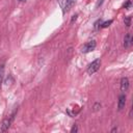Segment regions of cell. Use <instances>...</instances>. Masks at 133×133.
Returning a JSON list of instances; mask_svg holds the SVG:
<instances>
[{
  "label": "cell",
  "instance_id": "13",
  "mask_svg": "<svg viewBox=\"0 0 133 133\" xmlns=\"http://www.w3.org/2000/svg\"><path fill=\"white\" fill-rule=\"evenodd\" d=\"M77 131H78V128H77V126H76V125H74V126H73V128H72V130H71V132H72V133H74V132H77Z\"/></svg>",
  "mask_w": 133,
  "mask_h": 133
},
{
  "label": "cell",
  "instance_id": "15",
  "mask_svg": "<svg viewBox=\"0 0 133 133\" xmlns=\"http://www.w3.org/2000/svg\"><path fill=\"white\" fill-rule=\"evenodd\" d=\"M20 1H24V0H20Z\"/></svg>",
  "mask_w": 133,
  "mask_h": 133
},
{
  "label": "cell",
  "instance_id": "6",
  "mask_svg": "<svg viewBox=\"0 0 133 133\" xmlns=\"http://www.w3.org/2000/svg\"><path fill=\"white\" fill-rule=\"evenodd\" d=\"M75 1L76 0H64V7H63V10L64 11H69L72 6L75 4Z\"/></svg>",
  "mask_w": 133,
  "mask_h": 133
},
{
  "label": "cell",
  "instance_id": "2",
  "mask_svg": "<svg viewBox=\"0 0 133 133\" xmlns=\"http://www.w3.org/2000/svg\"><path fill=\"white\" fill-rule=\"evenodd\" d=\"M16 113H17V110H15L10 116H8L7 118H5V119L3 121V123H2V126H1V131H3V132H4V131L8 130V128L10 127V125H11V123H12L14 118H15V115H16Z\"/></svg>",
  "mask_w": 133,
  "mask_h": 133
},
{
  "label": "cell",
  "instance_id": "14",
  "mask_svg": "<svg viewBox=\"0 0 133 133\" xmlns=\"http://www.w3.org/2000/svg\"><path fill=\"white\" fill-rule=\"evenodd\" d=\"M76 19H77V15H75V16H73V18H72V21H71V22L73 23V22H74V21H75Z\"/></svg>",
  "mask_w": 133,
  "mask_h": 133
},
{
  "label": "cell",
  "instance_id": "3",
  "mask_svg": "<svg viewBox=\"0 0 133 133\" xmlns=\"http://www.w3.org/2000/svg\"><path fill=\"white\" fill-rule=\"evenodd\" d=\"M96 42L95 41H89V42H87L83 47H82V52L83 53H88V52H90V51H92V50H95V48H96Z\"/></svg>",
  "mask_w": 133,
  "mask_h": 133
},
{
  "label": "cell",
  "instance_id": "10",
  "mask_svg": "<svg viewBox=\"0 0 133 133\" xmlns=\"http://www.w3.org/2000/svg\"><path fill=\"white\" fill-rule=\"evenodd\" d=\"M124 23H125V25H126L127 27H129V26H130V23H131V18H130V17H127V18H125V20H124Z\"/></svg>",
  "mask_w": 133,
  "mask_h": 133
},
{
  "label": "cell",
  "instance_id": "7",
  "mask_svg": "<svg viewBox=\"0 0 133 133\" xmlns=\"http://www.w3.org/2000/svg\"><path fill=\"white\" fill-rule=\"evenodd\" d=\"M131 45H132V37H131L130 34H127V35L125 36V38H124V47H125V48H128V47H130Z\"/></svg>",
  "mask_w": 133,
  "mask_h": 133
},
{
  "label": "cell",
  "instance_id": "4",
  "mask_svg": "<svg viewBox=\"0 0 133 133\" xmlns=\"http://www.w3.org/2000/svg\"><path fill=\"white\" fill-rule=\"evenodd\" d=\"M129 88V79L127 77L122 78L121 80V90L122 91H127Z\"/></svg>",
  "mask_w": 133,
  "mask_h": 133
},
{
  "label": "cell",
  "instance_id": "1",
  "mask_svg": "<svg viewBox=\"0 0 133 133\" xmlns=\"http://www.w3.org/2000/svg\"><path fill=\"white\" fill-rule=\"evenodd\" d=\"M100 65H101V59H100V58L95 59V60H94L91 63H89V65L87 66V73H88L89 75L96 73V72L100 69Z\"/></svg>",
  "mask_w": 133,
  "mask_h": 133
},
{
  "label": "cell",
  "instance_id": "9",
  "mask_svg": "<svg viewBox=\"0 0 133 133\" xmlns=\"http://www.w3.org/2000/svg\"><path fill=\"white\" fill-rule=\"evenodd\" d=\"M112 23V20H110V21H108V22H104V23H101V28H106V27H108L110 24Z\"/></svg>",
  "mask_w": 133,
  "mask_h": 133
},
{
  "label": "cell",
  "instance_id": "8",
  "mask_svg": "<svg viewBox=\"0 0 133 133\" xmlns=\"http://www.w3.org/2000/svg\"><path fill=\"white\" fill-rule=\"evenodd\" d=\"M3 76H4V65L1 64L0 65V89H1L2 81H3Z\"/></svg>",
  "mask_w": 133,
  "mask_h": 133
},
{
  "label": "cell",
  "instance_id": "11",
  "mask_svg": "<svg viewBox=\"0 0 133 133\" xmlns=\"http://www.w3.org/2000/svg\"><path fill=\"white\" fill-rule=\"evenodd\" d=\"M131 7V0H128L125 4H124V8H129Z\"/></svg>",
  "mask_w": 133,
  "mask_h": 133
},
{
  "label": "cell",
  "instance_id": "5",
  "mask_svg": "<svg viewBox=\"0 0 133 133\" xmlns=\"http://www.w3.org/2000/svg\"><path fill=\"white\" fill-rule=\"evenodd\" d=\"M126 105V96L125 95H121L118 98V103H117V107L118 110H122Z\"/></svg>",
  "mask_w": 133,
  "mask_h": 133
},
{
  "label": "cell",
  "instance_id": "12",
  "mask_svg": "<svg viewBox=\"0 0 133 133\" xmlns=\"http://www.w3.org/2000/svg\"><path fill=\"white\" fill-rule=\"evenodd\" d=\"M100 107H101V104H99V103H96V104H95V106H94V110L96 111V110H98Z\"/></svg>",
  "mask_w": 133,
  "mask_h": 133
}]
</instances>
